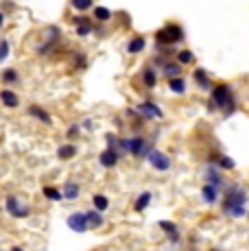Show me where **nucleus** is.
<instances>
[{
    "label": "nucleus",
    "mask_w": 249,
    "mask_h": 251,
    "mask_svg": "<svg viewBox=\"0 0 249 251\" xmlns=\"http://www.w3.org/2000/svg\"><path fill=\"white\" fill-rule=\"evenodd\" d=\"M94 18L100 20V22H107L109 18H112V11H109V9H105V7H97V9H94Z\"/></svg>",
    "instance_id": "c85d7f7f"
},
{
    "label": "nucleus",
    "mask_w": 249,
    "mask_h": 251,
    "mask_svg": "<svg viewBox=\"0 0 249 251\" xmlns=\"http://www.w3.org/2000/svg\"><path fill=\"white\" fill-rule=\"evenodd\" d=\"M79 131H81L79 125H73V127L68 129V133H66V136H68V138H76V136H79Z\"/></svg>",
    "instance_id": "72a5a7b5"
},
{
    "label": "nucleus",
    "mask_w": 249,
    "mask_h": 251,
    "mask_svg": "<svg viewBox=\"0 0 249 251\" xmlns=\"http://www.w3.org/2000/svg\"><path fill=\"white\" fill-rule=\"evenodd\" d=\"M70 2H73V7L76 11H88L92 7V0H70Z\"/></svg>",
    "instance_id": "7c9ffc66"
},
{
    "label": "nucleus",
    "mask_w": 249,
    "mask_h": 251,
    "mask_svg": "<svg viewBox=\"0 0 249 251\" xmlns=\"http://www.w3.org/2000/svg\"><path fill=\"white\" fill-rule=\"evenodd\" d=\"M136 112L140 114L142 118H147V120H160V118H164L162 109L157 107L155 103H151V100H145V103H140V105H138Z\"/></svg>",
    "instance_id": "1a4fd4ad"
},
{
    "label": "nucleus",
    "mask_w": 249,
    "mask_h": 251,
    "mask_svg": "<svg viewBox=\"0 0 249 251\" xmlns=\"http://www.w3.org/2000/svg\"><path fill=\"white\" fill-rule=\"evenodd\" d=\"M151 199H153V197H151V192H142V195L136 199V203H133V210H136V212H145L147 207H149Z\"/></svg>",
    "instance_id": "5701e85b"
},
{
    "label": "nucleus",
    "mask_w": 249,
    "mask_h": 251,
    "mask_svg": "<svg viewBox=\"0 0 249 251\" xmlns=\"http://www.w3.org/2000/svg\"><path fill=\"white\" fill-rule=\"evenodd\" d=\"M247 219H249V212H247Z\"/></svg>",
    "instance_id": "4c0bfd02"
},
{
    "label": "nucleus",
    "mask_w": 249,
    "mask_h": 251,
    "mask_svg": "<svg viewBox=\"0 0 249 251\" xmlns=\"http://www.w3.org/2000/svg\"><path fill=\"white\" fill-rule=\"evenodd\" d=\"M193 79H195V83L199 85L201 90H212V81H210V75L205 72L203 68H197L193 72Z\"/></svg>",
    "instance_id": "ddd939ff"
},
{
    "label": "nucleus",
    "mask_w": 249,
    "mask_h": 251,
    "mask_svg": "<svg viewBox=\"0 0 249 251\" xmlns=\"http://www.w3.org/2000/svg\"><path fill=\"white\" fill-rule=\"evenodd\" d=\"M145 46H147V42H145V37H131V42H129V46H127V52H131V55H136V52H142L145 50Z\"/></svg>",
    "instance_id": "4be33fe9"
},
{
    "label": "nucleus",
    "mask_w": 249,
    "mask_h": 251,
    "mask_svg": "<svg viewBox=\"0 0 249 251\" xmlns=\"http://www.w3.org/2000/svg\"><path fill=\"white\" fill-rule=\"evenodd\" d=\"M0 100H2L4 107H18V105H20L18 94H16V92H11V90H2V92H0Z\"/></svg>",
    "instance_id": "dca6fc26"
},
{
    "label": "nucleus",
    "mask_w": 249,
    "mask_h": 251,
    "mask_svg": "<svg viewBox=\"0 0 249 251\" xmlns=\"http://www.w3.org/2000/svg\"><path fill=\"white\" fill-rule=\"evenodd\" d=\"M75 22H76V35H81V37H85V35H90L92 33V22L88 20V18H75Z\"/></svg>",
    "instance_id": "a211bd4d"
},
{
    "label": "nucleus",
    "mask_w": 249,
    "mask_h": 251,
    "mask_svg": "<svg viewBox=\"0 0 249 251\" xmlns=\"http://www.w3.org/2000/svg\"><path fill=\"white\" fill-rule=\"evenodd\" d=\"M88 214V223H90V227H100L103 225V214H100L99 210H90V212H85Z\"/></svg>",
    "instance_id": "b1692460"
},
{
    "label": "nucleus",
    "mask_w": 249,
    "mask_h": 251,
    "mask_svg": "<svg viewBox=\"0 0 249 251\" xmlns=\"http://www.w3.org/2000/svg\"><path fill=\"white\" fill-rule=\"evenodd\" d=\"M28 116H33V118H37V120H40V123H44V125H50V123H52L50 114L46 112L44 107H40V105H28Z\"/></svg>",
    "instance_id": "4468645a"
},
{
    "label": "nucleus",
    "mask_w": 249,
    "mask_h": 251,
    "mask_svg": "<svg viewBox=\"0 0 249 251\" xmlns=\"http://www.w3.org/2000/svg\"><path fill=\"white\" fill-rule=\"evenodd\" d=\"M162 70H164V76L166 79H179L181 75V64H171V61H166L164 66H162Z\"/></svg>",
    "instance_id": "6ab92c4d"
},
{
    "label": "nucleus",
    "mask_w": 249,
    "mask_h": 251,
    "mask_svg": "<svg viewBox=\"0 0 249 251\" xmlns=\"http://www.w3.org/2000/svg\"><path fill=\"white\" fill-rule=\"evenodd\" d=\"M169 90L175 92V94H184V92H186V81L181 79V76H179V79H171L169 81Z\"/></svg>",
    "instance_id": "bb28decb"
},
{
    "label": "nucleus",
    "mask_w": 249,
    "mask_h": 251,
    "mask_svg": "<svg viewBox=\"0 0 249 251\" xmlns=\"http://www.w3.org/2000/svg\"><path fill=\"white\" fill-rule=\"evenodd\" d=\"M142 83H145L147 88H155L157 85V75H155V70H153L151 66H147V68L142 70Z\"/></svg>",
    "instance_id": "412c9836"
},
{
    "label": "nucleus",
    "mask_w": 249,
    "mask_h": 251,
    "mask_svg": "<svg viewBox=\"0 0 249 251\" xmlns=\"http://www.w3.org/2000/svg\"><path fill=\"white\" fill-rule=\"evenodd\" d=\"M0 79H2V83L13 85V83H18V79H20V76H18V72L13 70V68H7V70L2 72V76H0Z\"/></svg>",
    "instance_id": "cd10ccee"
},
{
    "label": "nucleus",
    "mask_w": 249,
    "mask_h": 251,
    "mask_svg": "<svg viewBox=\"0 0 249 251\" xmlns=\"http://www.w3.org/2000/svg\"><path fill=\"white\" fill-rule=\"evenodd\" d=\"M210 251H221V249H210Z\"/></svg>",
    "instance_id": "e433bc0d"
},
{
    "label": "nucleus",
    "mask_w": 249,
    "mask_h": 251,
    "mask_svg": "<svg viewBox=\"0 0 249 251\" xmlns=\"http://www.w3.org/2000/svg\"><path fill=\"white\" fill-rule=\"evenodd\" d=\"M210 109H221L225 116H232L236 112V96L227 83H219L212 88L210 94Z\"/></svg>",
    "instance_id": "f03ea898"
},
{
    "label": "nucleus",
    "mask_w": 249,
    "mask_h": 251,
    "mask_svg": "<svg viewBox=\"0 0 249 251\" xmlns=\"http://www.w3.org/2000/svg\"><path fill=\"white\" fill-rule=\"evenodd\" d=\"M149 164L153 168H155L157 173H166L171 168V157L166 155V153H162V151H157V149H153V151L149 153Z\"/></svg>",
    "instance_id": "0eeeda50"
},
{
    "label": "nucleus",
    "mask_w": 249,
    "mask_h": 251,
    "mask_svg": "<svg viewBox=\"0 0 249 251\" xmlns=\"http://www.w3.org/2000/svg\"><path fill=\"white\" fill-rule=\"evenodd\" d=\"M61 192H64V199L73 201V199H76V197L81 195V186H79V183H75V181H68Z\"/></svg>",
    "instance_id": "aec40b11"
},
{
    "label": "nucleus",
    "mask_w": 249,
    "mask_h": 251,
    "mask_svg": "<svg viewBox=\"0 0 249 251\" xmlns=\"http://www.w3.org/2000/svg\"><path fill=\"white\" fill-rule=\"evenodd\" d=\"M75 66L76 68H85V55H75Z\"/></svg>",
    "instance_id": "473e14b6"
},
{
    "label": "nucleus",
    "mask_w": 249,
    "mask_h": 251,
    "mask_svg": "<svg viewBox=\"0 0 249 251\" xmlns=\"http://www.w3.org/2000/svg\"><path fill=\"white\" fill-rule=\"evenodd\" d=\"M4 207H7V212L13 216V219H26V216L31 214V207H28L26 203H22L18 197H7Z\"/></svg>",
    "instance_id": "20e7f679"
},
{
    "label": "nucleus",
    "mask_w": 249,
    "mask_h": 251,
    "mask_svg": "<svg viewBox=\"0 0 249 251\" xmlns=\"http://www.w3.org/2000/svg\"><path fill=\"white\" fill-rule=\"evenodd\" d=\"M184 40V31H181L179 24H166L164 28H160V31L155 33V44L160 50H164V48H173V44Z\"/></svg>",
    "instance_id": "7ed1b4c3"
},
{
    "label": "nucleus",
    "mask_w": 249,
    "mask_h": 251,
    "mask_svg": "<svg viewBox=\"0 0 249 251\" xmlns=\"http://www.w3.org/2000/svg\"><path fill=\"white\" fill-rule=\"evenodd\" d=\"M68 227L75 231V234H83V231L90 229V223H88V214L85 212H73V214L66 219Z\"/></svg>",
    "instance_id": "423d86ee"
},
{
    "label": "nucleus",
    "mask_w": 249,
    "mask_h": 251,
    "mask_svg": "<svg viewBox=\"0 0 249 251\" xmlns=\"http://www.w3.org/2000/svg\"><path fill=\"white\" fill-rule=\"evenodd\" d=\"M42 195H44L46 199H50V201H61V199H64V192L57 190V188H52V186H44Z\"/></svg>",
    "instance_id": "393cba45"
},
{
    "label": "nucleus",
    "mask_w": 249,
    "mask_h": 251,
    "mask_svg": "<svg viewBox=\"0 0 249 251\" xmlns=\"http://www.w3.org/2000/svg\"><path fill=\"white\" fill-rule=\"evenodd\" d=\"M245 203H247V188L238 181L227 183L223 190V201H221L223 214L232 216V219H243L247 214Z\"/></svg>",
    "instance_id": "f257e3e1"
},
{
    "label": "nucleus",
    "mask_w": 249,
    "mask_h": 251,
    "mask_svg": "<svg viewBox=\"0 0 249 251\" xmlns=\"http://www.w3.org/2000/svg\"><path fill=\"white\" fill-rule=\"evenodd\" d=\"M76 153H79L76 144H61V147L57 149V157H59V160H70V157H75Z\"/></svg>",
    "instance_id": "f3484780"
},
{
    "label": "nucleus",
    "mask_w": 249,
    "mask_h": 251,
    "mask_svg": "<svg viewBox=\"0 0 249 251\" xmlns=\"http://www.w3.org/2000/svg\"><path fill=\"white\" fill-rule=\"evenodd\" d=\"M177 61H179L181 66H184V64H193V61H195V55H193L190 50H179V52H177Z\"/></svg>",
    "instance_id": "c756f323"
},
{
    "label": "nucleus",
    "mask_w": 249,
    "mask_h": 251,
    "mask_svg": "<svg viewBox=\"0 0 249 251\" xmlns=\"http://www.w3.org/2000/svg\"><path fill=\"white\" fill-rule=\"evenodd\" d=\"M92 203H94V210H99V212H105L109 207V201H107V197L105 195H94Z\"/></svg>",
    "instance_id": "a878e982"
},
{
    "label": "nucleus",
    "mask_w": 249,
    "mask_h": 251,
    "mask_svg": "<svg viewBox=\"0 0 249 251\" xmlns=\"http://www.w3.org/2000/svg\"><path fill=\"white\" fill-rule=\"evenodd\" d=\"M160 229L169 236V240L173 243H179V229H177L175 223H169V221H160Z\"/></svg>",
    "instance_id": "2eb2a0df"
},
{
    "label": "nucleus",
    "mask_w": 249,
    "mask_h": 251,
    "mask_svg": "<svg viewBox=\"0 0 249 251\" xmlns=\"http://www.w3.org/2000/svg\"><path fill=\"white\" fill-rule=\"evenodd\" d=\"M151 151H153V147H149V144H147V140L142 136L129 138V151L127 153H131V155H136V157H149Z\"/></svg>",
    "instance_id": "39448f33"
},
{
    "label": "nucleus",
    "mask_w": 249,
    "mask_h": 251,
    "mask_svg": "<svg viewBox=\"0 0 249 251\" xmlns=\"http://www.w3.org/2000/svg\"><path fill=\"white\" fill-rule=\"evenodd\" d=\"M11 251H22V247H11Z\"/></svg>",
    "instance_id": "c9c22d12"
},
{
    "label": "nucleus",
    "mask_w": 249,
    "mask_h": 251,
    "mask_svg": "<svg viewBox=\"0 0 249 251\" xmlns=\"http://www.w3.org/2000/svg\"><path fill=\"white\" fill-rule=\"evenodd\" d=\"M203 177H205V183H210V186H217V188H221V190H225V186H227V183H225V179H223L221 168L214 166V164L205 166Z\"/></svg>",
    "instance_id": "6e6552de"
},
{
    "label": "nucleus",
    "mask_w": 249,
    "mask_h": 251,
    "mask_svg": "<svg viewBox=\"0 0 249 251\" xmlns=\"http://www.w3.org/2000/svg\"><path fill=\"white\" fill-rule=\"evenodd\" d=\"M7 57H9V42L2 40L0 42V61H4Z\"/></svg>",
    "instance_id": "2f4dec72"
},
{
    "label": "nucleus",
    "mask_w": 249,
    "mask_h": 251,
    "mask_svg": "<svg viewBox=\"0 0 249 251\" xmlns=\"http://www.w3.org/2000/svg\"><path fill=\"white\" fill-rule=\"evenodd\" d=\"M210 164L219 166L221 171H234V168H236V162H234L232 157H227V155H221V153H214V155H210Z\"/></svg>",
    "instance_id": "f8f14e48"
},
{
    "label": "nucleus",
    "mask_w": 249,
    "mask_h": 251,
    "mask_svg": "<svg viewBox=\"0 0 249 251\" xmlns=\"http://www.w3.org/2000/svg\"><path fill=\"white\" fill-rule=\"evenodd\" d=\"M219 197H221V188L203 183V188H201V199H203V203H208V205L219 203Z\"/></svg>",
    "instance_id": "9d476101"
},
{
    "label": "nucleus",
    "mask_w": 249,
    "mask_h": 251,
    "mask_svg": "<svg viewBox=\"0 0 249 251\" xmlns=\"http://www.w3.org/2000/svg\"><path fill=\"white\" fill-rule=\"evenodd\" d=\"M118 160H121V153H118V149H105V151L99 155L100 166H105V168H114L118 164Z\"/></svg>",
    "instance_id": "9b49d317"
},
{
    "label": "nucleus",
    "mask_w": 249,
    "mask_h": 251,
    "mask_svg": "<svg viewBox=\"0 0 249 251\" xmlns=\"http://www.w3.org/2000/svg\"><path fill=\"white\" fill-rule=\"evenodd\" d=\"M4 24V16H2V11H0V26Z\"/></svg>",
    "instance_id": "f704fd0d"
}]
</instances>
